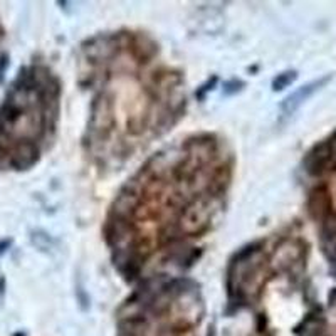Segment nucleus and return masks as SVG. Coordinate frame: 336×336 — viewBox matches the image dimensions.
I'll list each match as a JSON object with an SVG mask.
<instances>
[{
	"label": "nucleus",
	"mask_w": 336,
	"mask_h": 336,
	"mask_svg": "<svg viewBox=\"0 0 336 336\" xmlns=\"http://www.w3.org/2000/svg\"><path fill=\"white\" fill-rule=\"evenodd\" d=\"M331 161L330 155V145L328 143H319L316 145L306 156V170L311 175H321L326 170L328 163Z\"/></svg>",
	"instance_id": "obj_1"
}]
</instances>
